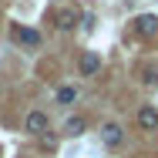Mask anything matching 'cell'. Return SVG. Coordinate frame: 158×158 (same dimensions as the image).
Wrapping results in <instances>:
<instances>
[{"mask_svg": "<svg viewBox=\"0 0 158 158\" xmlns=\"http://www.w3.org/2000/svg\"><path fill=\"white\" fill-rule=\"evenodd\" d=\"M135 34H141V37H155V34H158V17H155V14H141V17H135Z\"/></svg>", "mask_w": 158, "mask_h": 158, "instance_id": "cell-1", "label": "cell"}, {"mask_svg": "<svg viewBox=\"0 0 158 158\" xmlns=\"http://www.w3.org/2000/svg\"><path fill=\"white\" fill-rule=\"evenodd\" d=\"M27 131H31V135H44V131H47V114H44V111H31V114H27Z\"/></svg>", "mask_w": 158, "mask_h": 158, "instance_id": "cell-5", "label": "cell"}, {"mask_svg": "<svg viewBox=\"0 0 158 158\" xmlns=\"http://www.w3.org/2000/svg\"><path fill=\"white\" fill-rule=\"evenodd\" d=\"M74 98H77L74 88H61V91H57V104H74Z\"/></svg>", "mask_w": 158, "mask_h": 158, "instance_id": "cell-8", "label": "cell"}, {"mask_svg": "<svg viewBox=\"0 0 158 158\" xmlns=\"http://www.w3.org/2000/svg\"><path fill=\"white\" fill-rule=\"evenodd\" d=\"M14 37H17L20 44H27V47H37V44H40V34L27 31V27H14Z\"/></svg>", "mask_w": 158, "mask_h": 158, "instance_id": "cell-7", "label": "cell"}, {"mask_svg": "<svg viewBox=\"0 0 158 158\" xmlns=\"http://www.w3.org/2000/svg\"><path fill=\"white\" fill-rule=\"evenodd\" d=\"M64 128H67V135H81V131H84V118H71Z\"/></svg>", "mask_w": 158, "mask_h": 158, "instance_id": "cell-9", "label": "cell"}, {"mask_svg": "<svg viewBox=\"0 0 158 158\" xmlns=\"http://www.w3.org/2000/svg\"><path fill=\"white\" fill-rule=\"evenodd\" d=\"M77 67H81V74H84V77H91V74H98V67H101V57H98L94 51H84Z\"/></svg>", "mask_w": 158, "mask_h": 158, "instance_id": "cell-3", "label": "cell"}, {"mask_svg": "<svg viewBox=\"0 0 158 158\" xmlns=\"http://www.w3.org/2000/svg\"><path fill=\"white\" fill-rule=\"evenodd\" d=\"M101 141H104L108 148H118V145L125 141V131H121V125H114V121H111V125H104V128H101Z\"/></svg>", "mask_w": 158, "mask_h": 158, "instance_id": "cell-2", "label": "cell"}, {"mask_svg": "<svg viewBox=\"0 0 158 158\" xmlns=\"http://www.w3.org/2000/svg\"><path fill=\"white\" fill-rule=\"evenodd\" d=\"M54 24H57V31H74L77 27V14L74 10H57L54 14Z\"/></svg>", "mask_w": 158, "mask_h": 158, "instance_id": "cell-6", "label": "cell"}, {"mask_svg": "<svg viewBox=\"0 0 158 158\" xmlns=\"http://www.w3.org/2000/svg\"><path fill=\"white\" fill-rule=\"evenodd\" d=\"M138 128H141V131H155L158 128V111L155 108H141V111H138Z\"/></svg>", "mask_w": 158, "mask_h": 158, "instance_id": "cell-4", "label": "cell"}]
</instances>
